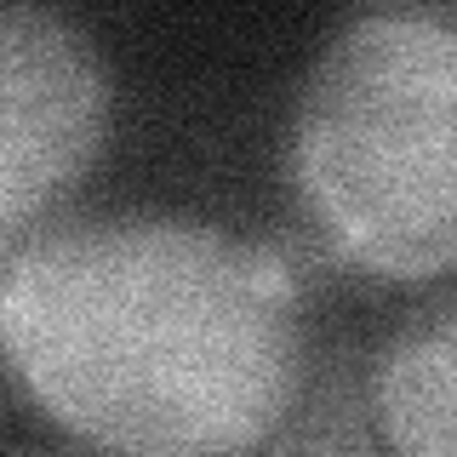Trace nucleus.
<instances>
[{
  "label": "nucleus",
  "instance_id": "nucleus-1",
  "mask_svg": "<svg viewBox=\"0 0 457 457\" xmlns=\"http://www.w3.org/2000/svg\"><path fill=\"white\" fill-rule=\"evenodd\" d=\"M0 349L80 446H263L303 383L297 280L275 246L178 212L46 218L0 240Z\"/></svg>",
  "mask_w": 457,
  "mask_h": 457
},
{
  "label": "nucleus",
  "instance_id": "nucleus-4",
  "mask_svg": "<svg viewBox=\"0 0 457 457\" xmlns=\"http://www.w3.org/2000/svg\"><path fill=\"white\" fill-rule=\"evenodd\" d=\"M371 418L395 452L457 457V297L389 337L371 371Z\"/></svg>",
  "mask_w": 457,
  "mask_h": 457
},
{
  "label": "nucleus",
  "instance_id": "nucleus-2",
  "mask_svg": "<svg viewBox=\"0 0 457 457\" xmlns=\"http://www.w3.org/2000/svg\"><path fill=\"white\" fill-rule=\"evenodd\" d=\"M292 189L337 263L389 286L457 269V6L371 0L292 104Z\"/></svg>",
  "mask_w": 457,
  "mask_h": 457
},
{
  "label": "nucleus",
  "instance_id": "nucleus-3",
  "mask_svg": "<svg viewBox=\"0 0 457 457\" xmlns=\"http://www.w3.org/2000/svg\"><path fill=\"white\" fill-rule=\"evenodd\" d=\"M109 75L92 40L35 0L0 12V240L57 218L109 143Z\"/></svg>",
  "mask_w": 457,
  "mask_h": 457
}]
</instances>
